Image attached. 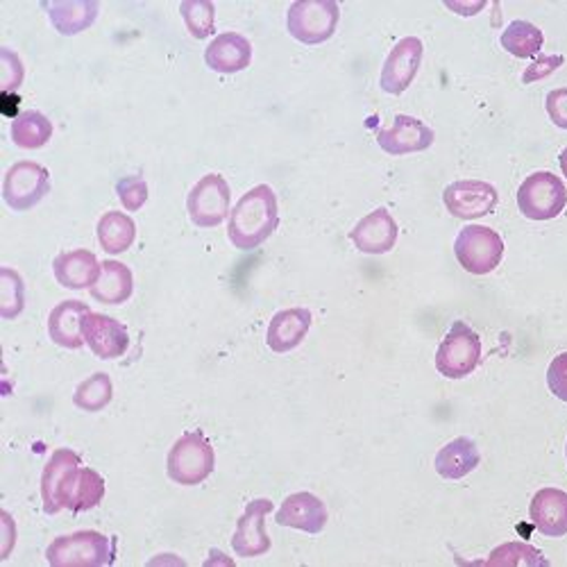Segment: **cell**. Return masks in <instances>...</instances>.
<instances>
[{"label": "cell", "instance_id": "ffe728a7", "mask_svg": "<svg viewBox=\"0 0 567 567\" xmlns=\"http://www.w3.org/2000/svg\"><path fill=\"white\" fill-rule=\"evenodd\" d=\"M53 272L58 284L71 291L91 289L103 272V264L89 250H73L55 257Z\"/></svg>", "mask_w": 567, "mask_h": 567}, {"label": "cell", "instance_id": "8d00e7d4", "mask_svg": "<svg viewBox=\"0 0 567 567\" xmlns=\"http://www.w3.org/2000/svg\"><path fill=\"white\" fill-rule=\"evenodd\" d=\"M551 123L560 130H567V89H554L545 101Z\"/></svg>", "mask_w": 567, "mask_h": 567}, {"label": "cell", "instance_id": "d4e9b609", "mask_svg": "<svg viewBox=\"0 0 567 567\" xmlns=\"http://www.w3.org/2000/svg\"><path fill=\"white\" fill-rule=\"evenodd\" d=\"M482 461V454L477 445L470 439H454L436 454V472L443 480L458 482L467 477L472 470H475Z\"/></svg>", "mask_w": 567, "mask_h": 567}, {"label": "cell", "instance_id": "d590c367", "mask_svg": "<svg viewBox=\"0 0 567 567\" xmlns=\"http://www.w3.org/2000/svg\"><path fill=\"white\" fill-rule=\"evenodd\" d=\"M547 386L549 391L567 402V352L558 354L551 363H549V370H547Z\"/></svg>", "mask_w": 567, "mask_h": 567}, {"label": "cell", "instance_id": "9a60e30c", "mask_svg": "<svg viewBox=\"0 0 567 567\" xmlns=\"http://www.w3.org/2000/svg\"><path fill=\"white\" fill-rule=\"evenodd\" d=\"M434 130L413 116L400 114L395 116L393 127L377 132V144L389 155H411V153H424L434 144Z\"/></svg>", "mask_w": 567, "mask_h": 567}, {"label": "cell", "instance_id": "30bf717a", "mask_svg": "<svg viewBox=\"0 0 567 567\" xmlns=\"http://www.w3.org/2000/svg\"><path fill=\"white\" fill-rule=\"evenodd\" d=\"M80 470V454L73 450H55L41 472V504L49 515H55L69 506L71 488Z\"/></svg>", "mask_w": 567, "mask_h": 567}, {"label": "cell", "instance_id": "9c48e42d", "mask_svg": "<svg viewBox=\"0 0 567 567\" xmlns=\"http://www.w3.org/2000/svg\"><path fill=\"white\" fill-rule=\"evenodd\" d=\"M231 192L223 175L212 173L196 182V186L186 196L188 218L198 227H218L225 218H229Z\"/></svg>", "mask_w": 567, "mask_h": 567}, {"label": "cell", "instance_id": "5bb4252c", "mask_svg": "<svg viewBox=\"0 0 567 567\" xmlns=\"http://www.w3.org/2000/svg\"><path fill=\"white\" fill-rule=\"evenodd\" d=\"M275 504L270 499H252L246 506V513L236 523V532L231 536V549L244 556L255 558L270 549V536L266 532V515L272 513Z\"/></svg>", "mask_w": 567, "mask_h": 567}, {"label": "cell", "instance_id": "74e56055", "mask_svg": "<svg viewBox=\"0 0 567 567\" xmlns=\"http://www.w3.org/2000/svg\"><path fill=\"white\" fill-rule=\"evenodd\" d=\"M563 55H540L527 71H525V84H529V82H538V80H543V78H547V75H551L558 66H563Z\"/></svg>", "mask_w": 567, "mask_h": 567}, {"label": "cell", "instance_id": "f1b7e54d", "mask_svg": "<svg viewBox=\"0 0 567 567\" xmlns=\"http://www.w3.org/2000/svg\"><path fill=\"white\" fill-rule=\"evenodd\" d=\"M103 497H105V480L96 470L80 465L66 508L73 513H84V511L96 508L103 502Z\"/></svg>", "mask_w": 567, "mask_h": 567}, {"label": "cell", "instance_id": "4316f807", "mask_svg": "<svg viewBox=\"0 0 567 567\" xmlns=\"http://www.w3.org/2000/svg\"><path fill=\"white\" fill-rule=\"evenodd\" d=\"M12 141L14 146L23 148V151H37L41 146H45L53 136V123L49 121V116H43L41 112H23L12 121Z\"/></svg>", "mask_w": 567, "mask_h": 567}, {"label": "cell", "instance_id": "ab89813d", "mask_svg": "<svg viewBox=\"0 0 567 567\" xmlns=\"http://www.w3.org/2000/svg\"><path fill=\"white\" fill-rule=\"evenodd\" d=\"M558 164H560V171H563V175L567 177V148L560 153V157H558Z\"/></svg>", "mask_w": 567, "mask_h": 567}, {"label": "cell", "instance_id": "4dcf8cb0", "mask_svg": "<svg viewBox=\"0 0 567 567\" xmlns=\"http://www.w3.org/2000/svg\"><path fill=\"white\" fill-rule=\"evenodd\" d=\"M179 14L184 19L186 30L194 39H207L216 30V8L212 0H182Z\"/></svg>", "mask_w": 567, "mask_h": 567}, {"label": "cell", "instance_id": "277c9868", "mask_svg": "<svg viewBox=\"0 0 567 567\" xmlns=\"http://www.w3.org/2000/svg\"><path fill=\"white\" fill-rule=\"evenodd\" d=\"M454 255L470 275H488L502 264L504 241L486 225H467L456 236Z\"/></svg>", "mask_w": 567, "mask_h": 567}, {"label": "cell", "instance_id": "3957f363", "mask_svg": "<svg viewBox=\"0 0 567 567\" xmlns=\"http://www.w3.org/2000/svg\"><path fill=\"white\" fill-rule=\"evenodd\" d=\"M339 19L341 10L337 0H298L289 8L287 28L296 41L318 45L334 37Z\"/></svg>", "mask_w": 567, "mask_h": 567}, {"label": "cell", "instance_id": "7a4b0ae2", "mask_svg": "<svg viewBox=\"0 0 567 567\" xmlns=\"http://www.w3.org/2000/svg\"><path fill=\"white\" fill-rule=\"evenodd\" d=\"M216 465V454L200 432L184 434L175 441L166 456L168 480L179 486L203 484Z\"/></svg>", "mask_w": 567, "mask_h": 567}, {"label": "cell", "instance_id": "d6a6232c", "mask_svg": "<svg viewBox=\"0 0 567 567\" xmlns=\"http://www.w3.org/2000/svg\"><path fill=\"white\" fill-rule=\"evenodd\" d=\"M547 558L532 545L504 543L486 560V565H545Z\"/></svg>", "mask_w": 567, "mask_h": 567}, {"label": "cell", "instance_id": "7402d4cb", "mask_svg": "<svg viewBox=\"0 0 567 567\" xmlns=\"http://www.w3.org/2000/svg\"><path fill=\"white\" fill-rule=\"evenodd\" d=\"M89 313V307L78 300L60 302L49 318L51 341L64 350H80L84 346L82 320Z\"/></svg>", "mask_w": 567, "mask_h": 567}, {"label": "cell", "instance_id": "6da1fadb", "mask_svg": "<svg viewBox=\"0 0 567 567\" xmlns=\"http://www.w3.org/2000/svg\"><path fill=\"white\" fill-rule=\"evenodd\" d=\"M279 225L277 196L268 184H259L241 196L229 214L227 236L234 248L255 250L266 244Z\"/></svg>", "mask_w": 567, "mask_h": 567}, {"label": "cell", "instance_id": "8fae6325", "mask_svg": "<svg viewBox=\"0 0 567 567\" xmlns=\"http://www.w3.org/2000/svg\"><path fill=\"white\" fill-rule=\"evenodd\" d=\"M445 207L454 218L477 220L495 212L499 196L497 188L482 179H458L452 182L443 194Z\"/></svg>", "mask_w": 567, "mask_h": 567}, {"label": "cell", "instance_id": "836d02e7", "mask_svg": "<svg viewBox=\"0 0 567 567\" xmlns=\"http://www.w3.org/2000/svg\"><path fill=\"white\" fill-rule=\"evenodd\" d=\"M116 196L127 212H138L148 203V184L144 177H123L116 184Z\"/></svg>", "mask_w": 567, "mask_h": 567}, {"label": "cell", "instance_id": "2e32d148", "mask_svg": "<svg viewBox=\"0 0 567 567\" xmlns=\"http://www.w3.org/2000/svg\"><path fill=\"white\" fill-rule=\"evenodd\" d=\"M398 223L386 207H380L363 216L350 231V241L363 255H386L395 248Z\"/></svg>", "mask_w": 567, "mask_h": 567}, {"label": "cell", "instance_id": "52a82bcc", "mask_svg": "<svg viewBox=\"0 0 567 567\" xmlns=\"http://www.w3.org/2000/svg\"><path fill=\"white\" fill-rule=\"evenodd\" d=\"M567 205V188L554 173L529 175L517 192V207L529 220H551Z\"/></svg>", "mask_w": 567, "mask_h": 567}, {"label": "cell", "instance_id": "484cf974", "mask_svg": "<svg viewBox=\"0 0 567 567\" xmlns=\"http://www.w3.org/2000/svg\"><path fill=\"white\" fill-rule=\"evenodd\" d=\"M101 248L107 255H123L132 248L136 239V225L134 220L123 212H107L96 227Z\"/></svg>", "mask_w": 567, "mask_h": 567}, {"label": "cell", "instance_id": "ac0fdd59", "mask_svg": "<svg viewBox=\"0 0 567 567\" xmlns=\"http://www.w3.org/2000/svg\"><path fill=\"white\" fill-rule=\"evenodd\" d=\"M252 62V45L239 32H223L214 37V41L205 51V64L223 75L241 73Z\"/></svg>", "mask_w": 567, "mask_h": 567}, {"label": "cell", "instance_id": "1f68e13d", "mask_svg": "<svg viewBox=\"0 0 567 567\" xmlns=\"http://www.w3.org/2000/svg\"><path fill=\"white\" fill-rule=\"evenodd\" d=\"M0 284H3V300H0V316L6 320H14L25 307V287L17 270H0Z\"/></svg>", "mask_w": 567, "mask_h": 567}, {"label": "cell", "instance_id": "f35d334b", "mask_svg": "<svg viewBox=\"0 0 567 567\" xmlns=\"http://www.w3.org/2000/svg\"><path fill=\"white\" fill-rule=\"evenodd\" d=\"M447 8L452 10V12H456V14H461V17H472V14H477V12H482L484 8H486V3H477V6H454V3H450L447 0Z\"/></svg>", "mask_w": 567, "mask_h": 567}, {"label": "cell", "instance_id": "4fadbf2b", "mask_svg": "<svg viewBox=\"0 0 567 567\" xmlns=\"http://www.w3.org/2000/svg\"><path fill=\"white\" fill-rule=\"evenodd\" d=\"M84 343L99 359H118L130 350V334L123 322L105 313L89 311L82 320Z\"/></svg>", "mask_w": 567, "mask_h": 567}, {"label": "cell", "instance_id": "7c38bea8", "mask_svg": "<svg viewBox=\"0 0 567 567\" xmlns=\"http://www.w3.org/2000/svg\"><path fill=\"white\" fill-rule=\"evenodd\" d=\"M422 55H424V45L417 37L400 39L384 62L382 80H380L382 91L391 93V96H400V93H404L420 71Z\"/></svg>", "mask_w": 567, "mask_h": 567}, {"label": "cell", "instance_id": "5b68a950", "mask_svg": "<svg viewBox=\"0 0 567 567\" xmlns=\"http://www.w3.org/2000/svg\"><path fill=\"white\" fill-rule=\"evenodd\" d=\"M45 558L53 567H101L112 563V543L99 532H78L55 538Z\"/></svg>", "mask_w": 567, "mask_h": 567}, {"label": "cell", "instance_id": "f546056e", "mask_svg": "<svg viewBox=\"0 0 567 567\" xmlns=\"http://www.w3.org/2000/svg\"><path fill=\"white\" fill-rule=\"evenodd\" d=\"M112 395H114V386H112L110 374L96 372L75 389L73 404L82 411L96 413V411H103L112 402Z\"/></svg>", "mask_w": 567, "mask_h": 567}, {"label": "cell", "instance_id": "603a6c76", "mask_svg": "<svg viewBox=\"0 0 567 567\" xmlns=\"http://www.w3.org/2000/svg\"><path fill=\"white\" fill-rule=\"evenodd\" d=\"M43 10L49 12V19L60 34L73 37L96 23L101 6L96 0H58V3H43Z\"/></svg>", "mask_w": 567, "mask_h": 567}, {"label": "cell", "instance_id": "8992f818", "mask_svg": "<svg viewBox=\"0 0 567 567\" xmlns=\"http://www.w3.org/2000/svg\"><path fill=\"white\" fill-rule=\"evenodd\" d=\"M482 363V341L465 322H454L436 352V370L447 380H463Z\"/></svg>", "mask_w": 567, "mask_h": 567}, {"label": "cell", "instance_id": "e575fe53", "mask_svg": "<svg viewBox=\"0 0 567 567\" xmlns=\"http://www.w3.org/2000/svg\"><path fill=\"white\" fill-rule=\"evenodd\" d=\"M0 62H3V84H0V86H3V96H6V93H10V91L21 86L25 69H23L19 55L14 51H10V49L0 51Z\"/></svg>", "mask_w": 567, "mask_h": 567}, {"label": "cell", "instance_id": "83f0119b", "mask_svg": "<svg viewBox=\"0 0 567 567\" xmlns=\"http://www.w3.org/2000/svg\"><path fill=\"white\" fill-rule=\"evenodd\" d=\"M543 43H545L543 32L534 23H527V21H513L502 34L504 51L519 60L536 58L543 49Z\"/></svg>", "mask_w": 567, "mask_h": 567}, {"label": "cell", "instance_id": "60d3db41", "mask_svg": "<svg viewBox=\"0 0 567 567\" xmlns=\"http://www.w3.org/2000/svg\"><path fill=\"white\" fill-rule=\"evenodd\" d=\"M565 456H567V447H565Z\"/></svg>", "mask_w": 567, "mask_h": 567}, {"label": "cell", "instance_id": "cb8c5ba5", "mask_svg": "<svg viewBox=\"0 0 567 567\" xmlns=\"http://www.w3.org/2000/svg\"><path fill=\"white\" fill-rule=\"evenodd\" d=\"M132 293H134L132 270L116 259L103 261V272L99 281L91 287V296L103 305H123L132 298Z\"/></svg>", "mask_w": 567, "mask_h": 567}, {"label": "cell", "instance_id": "d6986e66", "mask_svg": "<svg viewBox=\"0 0 567 567\" xmlns=\"http://www.w3.org/2000/svg\"><path fill=\"white\" fill-rule=\"evenodd\" d=\"M311 322H313V313L305 307H293V309H284L275 313L266 334L268 348L277 354L293 352L307 339Z\"/></svg>", "mask_w": 567, "mask_h": 567}, {"label": "cell", "instance_id": "44dd1931", "mask_svg": "<svg viewBox=\"0 0 567 567\" xmlns=\"http://www.w3.org/2000/svg\"><path fill=\"white\" fill-rule=\"evenodd\" d=\"M532 523L543 536L560 538L567 534V493L558 488H543L534 495L529 506Z\"/></svg>", "mask_w": 567, "mask_h": 567}, {"label": "cell", "instance_id": "e0dca14e", "mask_svg": "<svg viewBox=\"0 0 567 567\" xmlns=\"http://www.w3.org/2000/svg\"><path fill=\"white\" fill-rule=\"evenodd\" d=\"M277 525L279 527H289V529H298L305 534H320L327 525L329 513L327 506L320 497H316L313 493H293L287 499L281 502L279 511H277Z\"/></svg>", "mask_w": 567, "mask_h": 567}, {"label": "cell", "instance_id": "ba28073f", "mask_svg": "<svg viewBox=\"0 0 567 567\" xmlns=\"http://www.w3.org/2000/svg\"><path fill=\"white\" fill-rule=\"evenodd\" d=\"M51 194V173L37 162H17L3 179V200L14 212H28Z\"/></svg>", "mask_w": 567, "mask_h": 567}]
</instances>
